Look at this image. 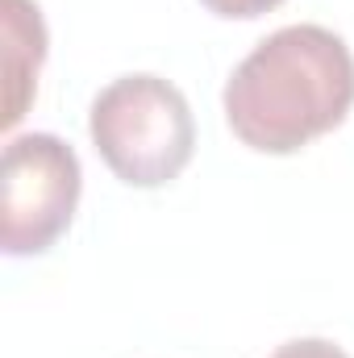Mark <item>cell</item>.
<instances>
[{"label": "cell", "instance_id": "obj_1", "mask_svg": "<svg viewBox=\"0 0 354 358\" xmlns=\"http://www.w3.org/2000/svg\"><path fill=\"white\" fill-rule=\"evenodd\" d=\"M221 104L242 146L296 155L346 121L354 55L325 25H283L234 67Z\"/></svg>", "mask_w": 354, "mask_h": 358}, {"label": "cell", "instance_id": "obj_2", "mask_svg": "<svg viewBox=\"0 0 354 358\" xmlns=\"http://www.w3.org/2000/svg\"><path fill=\"white\" fill-rule=\"evenodd\" d=\"M88 134L104 167L129 187H163L192 163L196 121L163 76H121L92 100Z\"/></svg>", "mask_w": 354, "mask_h": 358}, {"label": "cell", "instance_id": "obj_3", "mask_svg": "<svg viewBox=\"0 0 354 358\" xmlns=\"http://www.w3.org/2000/svg\"><path fill=\"white\" fill-rule=\"evenodd\" d=\"M84 171L59 134H17L0 159V246L13 259L46 255L76 217Z\"/></svg>", "mask_w": 354, "mask_h": 358}, {"label": "cell", "instance_id": "obj_4", "mask_svg": "<svg viewBox=\"0 0 354 358\" xmlns=\"http://www.w3.org/2000/svg\"><path fill=\"white\" fill-rule=\"evenodd\" d=\"M4 13V129H13L34 92L46 63V21L34 0H0Z\"/></svg>", "mask_w": 354, "mask_h": 358}, {"label": "cell", "instance_id": "obj_5", "mask_svg": "<svg viewBox=\"0 0 354 358\" xmlns=\"http://www.w3.org/2000/svg\"><path fill=\"white\" fill-rule=\"evenodd\" d=\"M200 4L208 13H217V17H229V21H255V17L271 13L283 0H200Z\"/></svg>", "mask_w": 354, "mask_h": 358}, {"label": "cell", "instance_id": "obj_6", "mask_svg": "<svg viewBox=\"0 0 354 358\" xmlns=\"http://www.w3.org/2000/svg\"><path fill=\"white\" fill-rule=\"evenodd\" d=\"M271 358H351L342 346L325 342V338H296V342H283Z\"/></svg>", "mask_w": 354, "mask_h": 358}]
</instances>
